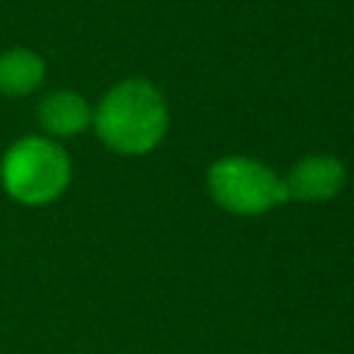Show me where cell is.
<instances>
[{
	"instance_id": "cell-3",
	"label": "cell",
	"mask_w": 354,
	"mask_h": 354,
	"mask_svg": "<svg viewBox=\"0 0 354 354\" xmlns=\"http://www.w3.org/2000/svg\"><path fill=\"white\" fill-rule=\"evenodd\" d=\"M207 191L218 207L235 216H260L288 202L285 180L246 155H227L207 171Z\"/></svg>"
},
{
	"instance_id": "cell-4",
	"label": "cell",
	"mask_w": 354,
	"mask_h": 354,
	"mask_svg": "<svg viewBox=\"0 0 354 354\" xmlns=\"http://www.w3.org/2000/svg\"><path fill=\"white\" fill-rule=\"evenodd\" d=\"M285 180L288 199L296 202H329L346 183V166L335 155H304Z\"/></svg>"
},
{
	"instance_id": "cell-5",
	"label": "cell",
	"mask_w": 354,
	"mask_h": 354,
	"mask_svg": "<svg viewBox=\"0 0 354 354\" xmlns=\"http://www.w3.org/2000/svg\"><path fill=\"white\" fill-rule=\"evenodd\" d=\"M94 108L88 100L72 88L47 91L39 102V124L47 138H72L91 127Z\"/></svg>"
},
{
	"instance_id": "cell-2",
	"label": "cell",
	"mask_w": 354,
	"mask_h": 354,
	"mask_svg": "<svg viewBox=\"0 0 354 354\" xmlns=\"http://www.w3.org/2000/svg\"><path fill=\"white\" fill-rule=\"evenodd\" d=\"M72 177V163L64 147L47 136H25L14 141L0 160L3 191L19 205H50L55 202Z\"/></svg>"
},
{
	"instance_id": "cell-6",
	"label": "cell",
	"mask_w": 354,
	"mask_h": 354,
	"mask_svg": "<svg viewBox=\"0 0 354 354\" xmlns=\"http://www.w3.org/2000/svg\"><path fill=\"white\" fill-rule=\"evenodd\" d=\"M47 77L44 58L30 47H8L0 53V94L28 97Z\"/></svg>"
},
{
	"instance_id": "cell-1",
	"label": "cell",
	"mask_w": 354,
	"mask_h": 354,
	"mask_svg": "<svg viewBox=\"0 0 354 354\" xmlns=\"http://www.w3.org/2000/svg\"><path fill=\"white\" fill-rule=\"evenodd\" d=\"M91 127L108 149L119 155H147L166 136V97L144 77H124L97 102Z\"/></svg>"
}]
</instances>
